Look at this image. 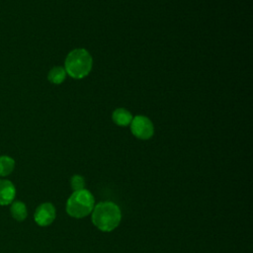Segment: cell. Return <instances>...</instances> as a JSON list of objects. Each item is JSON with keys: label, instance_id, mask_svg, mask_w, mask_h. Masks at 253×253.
Wrapping results in <instances>:
<instances>
[{"label": "cell", "instance_id": "5", "mask_svg": "<svg viewBox=\"0 0 253 253\" xmlns=\"http://www.w3.org/2000/svg\"><path fill=\"white\" fill-rule=\"evenodd\" d=\"M56 217V211L51 203L40 205L34 214L35 221L40 226H47L53 222Z\"/></svg>", "mask_w": 253, "mask_h": 253}, {"label": "cell", "instance_id": "3", "mask_svg": "<svg viewBox=\"0 0 253 253\" xmlns=\"http://www.w3.org/2000/svg\"><path fill=\"white\" fill-rule=\"evenodd\" d=\"M95 207V199L86 189L73 192L66 202V212L74 218H83L90 214Z\"/></svg>", "mask_w": 253, "mask_h": 253}, {"label": "cell", "instance_id": "10", "mask_svg": "<svg viewBox=\"0 0 253 253\" xmlns=\"http://www.w3.org/2000/svg\"><path fill=\"white\" fill-rule=\"evenodd\" d=\"M15 168V160L8 155H0V177L8 176Z\"/></svg>", "mask_w": 253, "mask_h": 253}, {"label": "cell", "instance_id": "11", "mask_svg": "<svg viewBox=\"0 0 253 253\" xmlns=\"http://www.w3.org/2000/svg\"><path fill=\"white\" fill-rule=\"evenodd\" d=\"M70 186H71L73 192L85 189V179H84V177L81 176V175H78V174L73 175L70 179Z\"/></svg>", "mask_w": 253, "mask_h": 253}, {"label": "cell", "instance_id": "2", "mask_svg": "<svg viewBox=\"0 0 253 253\" xmlns=\"http://www.w3.org/2000/svg\"><path fill=\"white\" fill-rule=\"evenodd\" d=\"M93 65L91 54L84 48H75L71 50L64 63V69L66 74L74 79H82L86 77Z\"/></svg>", "mask_w": 253, "mask_h": 253}, {"label": "cell", "instance_id": "7", "mask_svg": "<svg viewBox=\"0 0 253 253\" xmlns=\"http://www.w3.org/2000/svg\"><path fill=\"white\" fill-rule=\"evenodd\" d=\"M114 123L119 126H126L130 125L132 121V115L129 111L125 108H118L113 112L112 115Z\"/></svg>", "mask_w": 253, "mask_h": 253}, {"label": "cell", "instance_id": "6", "mask_svg": "<svg viewBox=\"0 0 253 253\" xmlns=\"http://www.w3.org/2000/svg\"><path fill=\"white\" fill-rule=\"evenodd\" d=\"M16 195V190L12 182L0 179V206L9 205L13 202Z\"/></svg>", "mask_w": 253, "mask_h": 253}, {"label": "cell", "instance_id": "4", "mask_svg": "<svg viewBox=\"0 0 253 253\" xmlns=\"http://www.w3.org/2000/svg\"><path fill=\"white\" fill-rule=\"evenodd\" d=\"M131 133L138 139L146 140L152 137L154 133V126L150 119L144 116H136L132 118L130 123Z\"/></svg>", "mask_w": 253, "mask_h": 253}, {"label": "cell", "instance_id": "1", "mask_svg": "<svg viewBox=\"0 0 253 253\" xmlns=\"http://www.w3.org/2000/svg\"><path fill=\"white\" fill-rule=\"evenodd\" d=\"M93 224L103 232H111L116 229L122 220V211L119 206L113 202H101L92 211Z\"/></svg>", "mask_w": 253, "mask_h": 253}, {"label": "cell", "instance_id": "8", "mask_svg": "<svg viewBox=\"0 0 253 253\" xmlns=\"http://www.w3.org/2000/svg\"><path fill=\"white\" fill-rule=\"evenodd\" d=\"M66 75L67 74H66L64 67L54 66L49 70V72L47 74V79L50 83L58 85V84H61L65 80Z\"/></svg>", "mask_w": 253, "mask_h": 253}, {"label": "cell", "instance_id": "9", "mask_svg": "<svg viewBox=\"0 0 253 253\" xmlns=\"http://www.w3.org/2000/svg\"><path fill=\"white\" fill-rule=\"evenodd\" d=\"M10 211H11L12 216L18 221H23L28 215V211H27L26 205L20 201L14 202L11 205Z\"/></svg>", "mask_w": 253, "mask_h": 253}]
</instances>
